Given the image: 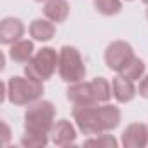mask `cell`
Returning <instances> with one entry per match:
<instances>
[{"instance_id": "3957f363", "label": "cell", "mask_w": 148, "mask_h": 148, "mask_svg": "<svg viewBox=\"0 0 148 148\" xmlns=\"http://www.w3.org/2000/svg\"><path fill=\"white\" fill-rule=\"evenodd\" d=\"M44 86L30 77H11L7 82V99L16 106H28L42 99Z\"/></svg>"}, {"instance_id": "4fadbf2b", "label": "cell", "mask_w": 148, "mask_h": 148, "mask_svg": "<svg viewBox=\"0 0 148 148\" xmlns=\"http://www.w3.org/2000/svg\"><path fill=\"white\" fill-rule=\"evenodd\" d=\"M44 14L52 23H63L70 14V4L66 0H47L44 5Z\"/></svg>"}, {"instance_id": "e0dca14e", "label": "cell", "mask_w": 148, "mask_h": 148, "mask_svg": "<svg viewBox=\"0 0 148 148\" xmlns=\"http://www.w3.org/2000/svg\"><path fill=\"white\" fill-rule=\"evenodd\" d=\"M94 9L103 16H115L122 11L120 0H94Z\"/></svg>"}, {"instance_id": "5b68a950", "label": "cell", "mask_w": 148, "mask_h": 148, "mask_svg": "<svg viewBox=\"0 0 148 148\" xmlns=\"http://www.w3.org/2000/svg\"><path fill=\"white\" fill-rule=\"evenodd\" d=\"M58 63H59V52H56V49L52 47H42L26 63L25 75L37 82H45L54 75Z\"/></svg>"}, {"instance_id": "5bb4252c", "label": "cell", "mask_w": 148, "mask_h": 148, "mask_svg": "<svg viewBox=\"0 0 148 148\" xmlns=\"http://www.w3.org/2000/svg\"><path fill=\"white\" fill-rule=\"evenodd\" d=\"M33 51H35V49H33V42L21 38V40L14 42V44L11 45L9 56H11V59L16 61V63H28V61L33 58Z\"/></svg>"}, {"instance_id": "9a60e30c", "label": "cell", "mask_w": 148, "mask_h": 148, "mask_svg": "<svg viewBox=\"0 0 148 148\" xmlns=\"http://www.w3.org/2000/svg\"><path fill=\"white\" fill-rule=\"evenodd\" d=\"M91 87H92V92H94V99L96 103H108L112 94H113V89L110 86V82L105 79V77H96L91 80Z\"/></svg>"}, {"instance_id": "8fae6325", "label": "cell", "mask_w": 148, "mask_h": 148, "mask_svg": "<svg viewBox=\"0 0 148 148\" xmlns=\"http://www.w3.org/2000/svg\"><path fill=\"white\" fill-rule=\"evenodd\" d=\"M112 89H113V98L119 103H129L138 94V89L134 87V80H131L124 75H117L113 79Z\"/></svg>"}, {"instance_id": "8992f818", "label": "cell", "mask_w": 148, "mask_h": 148, "mask_svg": "<svg viewBox=\"0 0 148 148\" xmlns=\"http://www.w3.org/2000/svg\"><path fill=\"white\" fill-rule=\"evenodd\" d=\"M134 58V51L131 47V44L124 42V40H115L112 42L106 51H105V63L110 70L120 73L122 68Z\"/></svg>"}, {"instance_id": "7a4b0ae2", "label": "cell", "mask_w": 148, "mask_h": 148, "mask_svg": "<svg viewBox=\"0 0 148 148\" xmlns=\"http://www.w3.org/2000/svg\"><path fill=\"white\" fill-rule=\"evenodd\" d=\"M56 108L47 99H38L28 105L25 112V132L33 134H51L54 125Z\"/></svg>"}, {"instance_id": "d6986e66", "label": "cell", "mask_w": 148, "mask_h": 148, "mask_svg": "<svg viewBox=\"0 0 148 148\" xmlns=\"http://www.w3.org/2000/svg\"><path fill=\"white\" fill-rule=\"evenodd\" d=\"M86 146H98V148H115L119 145V141L112 136V134H98L96 138H89L86 143Z\"/></svg>"}, {"instance_id": "52a82bcc", "label": "cell", "mask_w": 148, "mask_h": 148, "mask_svg": "<svg viewBox=\"0 0 148 148\" xmlns=\"http://www.w3.org/2000/svg\"><path fill=\"white\" fill-rule=\"evenodd\" d=\"M122 145L125 148H145L148 145V125L141 122L129 124L122 132Z\"/></svg>"}, {"instance_id": "ac0fdd59", "label": "cell", "mask_w": 148, "mask_h": 148, "mask_svg": "<svg viewBox=\"0 0 148 148\" xmlns=\"http://www.w3.org/2000/svg\"><path fill=\"white\" fill-rule=\"evenodd\" d=\"M49 143V134H33V132H25L21 138V145L25 148H42Z\"/></svg>"}, {"instance_id": "7402d4cb", "label": "cell", "mask_w": 148, "mask_h": 148, "mask_svg": "<svg viewBox=\"0 0 148 148\" xmlns=\"http://www.w3.org/2000/svg\"><path fill=\"white\" fill-rule=\"evenodd\" d=\"M35 2H47V0H35Z\"/></svg>"}, {"instance_id": "ba28073f", "label": "cell", "mask_w": 148, "mask_h": 148, "mask_svg": "<svg viewBox=\"0 0 148 148\" xmlns=\"http://www.w3.org/2000/svg\"><path fill=\"white\" fill-rule=\"evenodd\" d=\"M25 35V25L18 18H5L0 23V42L4 45H12Z\"/></svg>"}, {"instance_id": "ffe728a7", "label": "cell", "mask_w": 148, "mask_h": 148, "mask_svg": "<svg viewBox=\"0 0 148 148\" xmlns=\"http://www.w3.org/2000/svg\"><path fill=\"white\" fill-rule=\"evenodd\" d=\"M138 92L141 98H146L148 99V75H145L139 82V87H138Z\"/></svg>"}, {"instance_id": "30bf717a", "label": "cell", "mask_w": 148, "mask_h": 148, "mask_svg": "<svg viewBox=\"0 0 148 148\" xmlns=\"http://www.w3.org/2000/svg\"><path fill=\"white\" fill-rule=\"evenodd\" d=\"M66 98L73 105H91V103H96L91 82H84V80L71 84L66 89Z\"/></svg>"}, {"instance_id": "603a6c76", "label": "cell", "mask_w": 148, "mask_h": 148, "mask_svg": "<svg viewBox=\"0 0 148 148\" xmlns=\"http://www.w3.org/2000/svg\"><path fill=\"white\" fill-rule=\"evenodd\" d=\"M143 2H145V4H146V5H148V0H143Z\"/></svg>"}, {"instance_id": "7c38bea8", "label": "cell", "mask_w": 148, "mask_h": 148, "mask_svg": "<svg viewBox=\"0 0 148 148\" xmlns=\"http://www.w3.org/2000/svg\"><path fill=\"white\" fill-rule=\"evenodd\" d=\"M30 35L33 37V40L37 42H49L54 33H56V26L51 19H33L30 23Z\"/></svg>"}, {"instance_id": "44dd1931", "label": "cell", "mask_w": 148, "mask_h": 148, "mask_svg": "<svg viewBox=\"0 0 148 148\" xmlns=\"http://www.w3.org/2000/svg\"><path fill=\"white\" fill-rule=\"evenodd\" d=\"M2 125H4V145H5L7 139H9V125L5 122H2Z\"/></svg>"}, {"instance_id": "cb8c5ba5", "label": "cell", "mask_w": 148, "mask_h": 148, "mask_svg": "<svg viewBox=\"0 0 148 148\" xmlns=\"http://www.w3.org/2000/svg\"><path fill=\"white\" fill-rule=\"evenodd\" d=\"M146 18H148V9H146Z\"/></svg>"}, {"instance_id": "d4e9b609", "label": "cell", "mask_w": 148, "mask_h": 148, "mask_svg": "<svg viewBox=\"0 0 148 148\" xmlns=\"http://www.w3.org/2000/svg\"><path fill=\"white\" fill-rule=\"evenodd\" d=\"M127 2H131V0H127Z\"/></svg>"}, {"instance_id": "277c9868", "label": "cell", "mask_w": 148, "mask_h": 148, "mask_svg": "<svg viewBox=\"0 0 148 148\" xmlns=\"http://www.w3.org/2000/svg\"><path fill=\"white\" fill-rule=\"evenodd\" d=\"M58 73L68 84H75V82H80L86 79L87 68H86V63H84L77 47H73V45H63L61 47Z\"/></svg>"}, {"instance_id": "2e32d148", "label": "cell", "mask_w": 148, "mask_h": 148, "mask_svg": "<svg viewBox=\"0 0 148 148\" xmlns=\"http://www.w3.org/2000/svg\"><path fill=\"white\" fill-rule=\"evenodd\" d=\"M119 75H124V77H127V79H131V80H139V79H143V75H145V61L134 56V58L122 68V71L119 73Z\"/></svg>"}, {"instance_id": "6da1fadb", "label": "cell", "mask_w": 148, "mask_h": 148, "mask_svg": "<svg viewBox=\"0 0 148 148\" xmlns=\"http://www.w3.org/2000/svg\"><path fill=\"white\" fill-rule=\"evenodd\" d=\"M73 120L80 132L87 136H98L119 127L122 113L113 105L98 106V103L91 105H75L71 110Z\"/></svg>"}, {"instance_id": "9c48e42d", "label": "cell", "mask_w": 148, "mask_h": 148, "mask_svg": "<svg viewBox=\"0 0 148 148\" xmlns=\"http://www.w3.org/2000/svg\"><path fill=\"white\" fill-rule=\"evenodd\" d=\"M77 139V132L75 127H73L68 120H58L52 125L51 131V141L58 146H70V145H75Z\"/></svg>"}]
</instances>
